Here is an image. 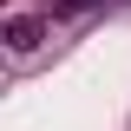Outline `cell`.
Masks as SVG:
<instances>
[{
	"instance_id": "6da1fadb",
	"label": "cell",
	"mask_w": 131,
	"mask_h": 131,
	"mask_svg": "<svg viewBox=\"0 0 131 131\" xmlns=\"http://www.w3.org/2000/svg\"><path fill=\"white\" fill-rule=\"evenodd\" d=\"M46 26H52L46 13H13V20H7V46H13V52H33L39 39H46Z\"/></svg>"
},
{
	"instance_id": "7a4b0ae2",
	"label": "cell",
	"mask_w": 131,
	"mask_h": 131,
	"mask_svg": "<svg viewBox=\"0 0 131 131\" xmlns=\"http://www.w3.org/2000/svg\"><path fill=\"white\" fill-rule=\"evenodd\" d=\"M92 7H98V0H52V7H46V20H85Z\"/></svg>"
}]
</instances>
